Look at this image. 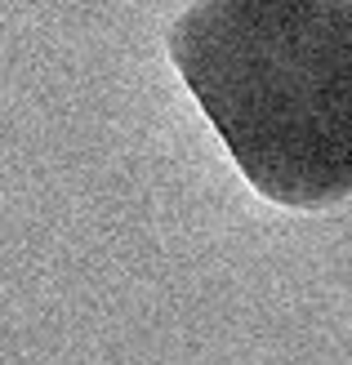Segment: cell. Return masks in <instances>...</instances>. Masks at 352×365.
Masks as SVG:
<instances>
[{
    "label": "cell",
    "mask_w": 352,
    "mask_h": 365,
    "mask_svg": "<svg viewBox=\"0 0 352 365\" xmlns=\"http://www.w3.org/2000/svg\"><path fill=\"white\" fill-rule=\"evenodd\" d=\"M170 63L263 200L352 192V0H196Z\"/></svg>",
    "instance_id": "6da1fadb"
}]
</instances>
